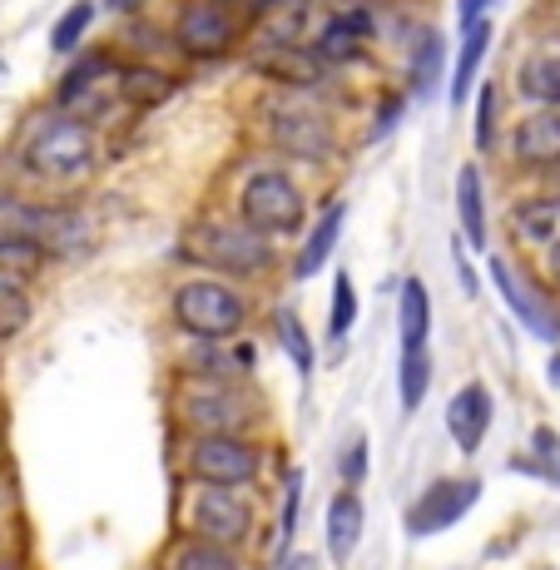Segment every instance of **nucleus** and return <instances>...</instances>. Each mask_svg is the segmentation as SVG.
<instances>
[{
    "instance_id": "1",
    "label": "nucleus",
    "mask_w": 560,
    "mask_h": 570,
    "mask_svg": "<svg viewBox=\"0 0 560 570\" xmlns=\"http://www.w3.org/2000/svg\"><path fill=\"white\" fill-rule=\"evenodd\" d=\"M95 149H100V139H95V129L85 125V119L55 115L26 145V164L36 179L65 184V179H85V174L95 169Z\"/></svg>"
},
{
    "instance_id": "2",
    "label": "nucleus",
    "mask_w": 560,
    "mask_h": 570,
    "mask_svg": "<svg viewBox=\"0 0 560 570\" xmlns=\"http://www.w3.org/2000/svg\"><path fill=\"white\" fill-rule=\"evenodd\" d=\"M174 317H179L184 333L214 343V337H228V333H238V327H244L248 303H244V293H234L228 283L189 278V283H179V288H174Z\"/></svg>"
},
{
    "instance_id": "3",
    "label": "nucleus",
    "mask_w": 560,
    "mask_h": 570,
    "mask_svg": "<svg viewBox=\"0 0 560 570\" xmlns=\"http://www.w3.org/2000/svg\"><path fill=\"white\" fill-rule=\"evenodd\" d=\"M238 208H244V224L258 228V234H298L303 228V189L288 179V174L278 169H258L254 179L244 184V194H238Z\"/></svg>"
},
{
    "instance_id": "4",
    "label": "nucleus",
    "mask_w": 560,
    "mask_h": 570,
    "mask_svg": "<svg viewBox=\"0 0 560 570\" xmlns=\"http://www.w3.org/2000/svg\"><path fill=\"white\" fill-rule=\"evenodd\" d=\"M189 254L204 258L208 268H224V273H263V268H273L268 234L244 228V224H204V228H194Z\"/></svg>"
},
{
    "instance_id": "5",
    "label": "nucleus",
    "mask_w": 560,
    "mask_h": 570,
    "mask_svg": "<svg viewBox=\"0 0 560 570\" xmlns=\"http://www.w3.org/2000/svg\"><path fill=\"white\" fill-rule=\"evenodd\" d=\"M174 412H179V422L194 426L199 436L238 432V426L248 422V402L238 397L228 382H218V377H194L189 387H179V397H174Z\"/></svg>"
},
{
    "instance_id": "6",
    "label": "nucleus",
    "mask_w": 560,
    "mask_h": 570,
    "mask_svg": "<svg viewBox=\"0 0 560 570\" xmlns=\"http://www.w3.org/2000/svg\"><path fill=\"white\" fill-rule=\"evenodd\" d=\"M189 471L204 487H248V481L258 476V446L234 432L199 436V442L189 446Z\"/></svg>"
},
{
    "instance_id": "7",
    "label": "nucleus",
    "mask_w": 560,
    "mask_h": 570,
    "mask_svg": "<svg viewBox=\"0 0 560 570\" xmlns=\"http://www.w3.org/2000/svg\"><path fill=\"white\" fill-rule=\"evenodd\" d=\"M477 501H481L477 476H446V481H436V487H426L422 501L407 511V531L412 535H442V531H452Z\"/></svg>"
},
{
    "instance_id": "8",
    "label": "nucleus",
    "mask_w": 560,
    "mask_h": 570,
    "mask_svg": "<svg viewBox=\"0 0 560 570\" xmlns=\"http://www.w3.org/2000/svg\"><path fill=\"white\" fill-rule=\"evenodd\" d=\"M273 145L293 159H327L333 155V125L317 105L283 100L273 109Z\"/></svg>"
},
{
    "instance_id": "9",
    "label": "nucleus",
    "mask_w": 560,
    "mask_h": 570,
    "mask_svg": "<svg viewBox=\"0 0 560 570\" xmlns=\"http://www.w3.org/2000/svg\"><path fill=\"white\" fill-rule=\"evenodd\" d=\"M194 525H199L204 541L238 546V541H248V531H254V507H248V497H238V487H204L199 481Z\"/></svg>"
},
{
    "instance_id": "10",
    "label": "nucleus",
    "mask_w": 560,
    "mask_h": 570,
    "mask_svg": "<svg viewBox=\"0 0 560 570\" xmlns=\"http://www.w3.org/2000/svg\"><path fill=\"white\" fill-rule=\"evenodd\" d=\"M491 283H497V293L507 298L511 317L525 327V333H536L541 343H560V313L551 308V298H546V293H536L507 258H491Z\"/></svg>"
},
{
    "instance_id": "11",
    "label": "nucleus",
    "mask_w": 560,
    "mask_h": 570,
    "mask_svg": "<svg viewBox=\"0 0 560 570\" xmlns=\"http://www.w3.org/2000/svg\"><path fill=\"white\" fill-rule=\"evenodd\" d=\"M234 36H238V20L224 0H189L184 16H179V26H174V40H179L189 55H199V60L224 55L228 46H234Z\"/></svg>"
},
{
    "instance_id": "12",
    "label": "nucleus",
    "mask_w": 560,
    "mask_h": 570,
    "mask_svg": "<svg viewBox=\"0 0 560 570\" xmlns=\"http://www.w3.org/2000/svg\"><path fill=\"white\" fill-rule=\"evenodd\" d=\"M446 432H452L461 456L481 452V442H487V432H491V392L481 387V382H466L452 397V407H446Z\"/></svg>"
},
{
    "instance_id": "13",
    "label": "nucleus",
    "mask_w": 560,
    "mask_h": 570,
    "mask_svg": "<svg viewBox=\"0 0 560 570\" xmlns=\"http://www.w3.org/2000/svg\"><path fill=\"white\" fill-rule=\"evenodd\" d=\"M511 155L525 169H556L560 164V109H536L511 129Z\"/></svg>"
},
{
    "instance_id": "14",
    "label": "nucleus",
    "mask_w": 560,
    "mask_h": 570,
    "mask_svg": "<svg viewBox=\"0 0 560 570\" xmlns=\"http://www.w3.org/2000/svg\"><path fill=\"white\" fill-rule=\"evenodd\" d=\"M362 525H367V507L353 487L337 491L333 507H327V561L333 566H347L353 551L362 546Z\"/></svg>"
},
{
    "instance_id": "15",
    "label": "nucleus",
    "mask_w": 560,
    "mask_h": 570,
    "mask_svg": "<svg viewBox=\"0 0 560 570\" xmlns=\"http://www.w3.org/2000/svg\"><path fill=\"white\" fill-rule=\"evenodd\" d=\"M254 20L258 46H298L313 20V0H254Z\"/></svg>"
},
{
    "instance_id": "16",
    "label": "nucleus",
    "mask_w": 560,
    "mask_h": 570,
    "mask_svg": "<svg viewBox=\"0 0 560 570\" xmlns=\"http://www.w3.org/2000/svg\"><path fill=\"white\" fill-rule=\"evenodd\" d=\"M367 40H372L367 10H337V16L323 26V36H317L313 55H317L323 65H343V60H357Z\"/></svg>"
},
{
    "instance_id": "17",
    "label": "nucleus",
    "mask_w": 560,
    "mask_h": 570,
    "mask_svg": "<svg viewBox=\"0 0 560 570\" xmlns=\"http://www.w3.org/2000/svg\"><path fill=\"white\" fill-rule=\"evenodd\" d=\"M254 65L283 85H313L323 75V60L303 46H254Z\"/></svg>"
},
{
    "instance_id": "18",
    "label": "nucleus",
    "mask_w": 560,
    "mask_h": 570,
    "mask_svg": "<svg viewBox=\"0 0 560 570\" xmlns=\"http://www.w3.org/2000/svg\"><path fill=\"white\" fill-rule=\"evenodd\" d=\"M456 218H461V238L471 248H487V194H481V169L461 164L456 169Z\"/></svg>"
},
{
    "instance_id": "19",
    "label": "nucleus",
    "mask_w": 560,
    "mask_h": 570,
    "mask_svg": "<svg viewBox=\"0 0 560 570\" xmlns=\"http://www.w3.org/2000/svg\"><path fill=\"white\" fill-rule=\"evenodd\" d=\"M487 50H491V20L487 16L466 20V40H461L456 70H452V105H466L471 85H477V75H481V60H487Z\"/></svg>"
},
{
    "instance_id": "20",
    "label": "nucleus",
    "mask_w": 560,
    "mask_h": 570,
    "mask_svg": "<svg viewBox=\"0 0 560 570\" xmlns=\"http://www.w3.org/2000/svg\"><path fill=\"white\" fill-rule=\"evenodd\" d=\"M397 337L402 347H426L432 337V293H426L422 278L402 283V298H397Z\"/></svg>"
},
{
    "instance_id": "21",
    "label": "nucleus",
    "mask_w": 560,
    "mask_h": 570,
    "mask_svg": "<svg viewBox=\"0 0 560 570\" xmlns=\"http://www.w3.org/2000/svg\"><path fill=\"white\" fill-rule=\"evenodd\" d=\"M343 224H347V204H333V208L323 214V224H317L313 234H307L303 254H298V263H293V278H303V283H307L327 258H333L337 238H343Z\"/></svg>"
},
{
    "instance_id": "22",
    "label": "nucleus",
    "mask_w": 560,
    "mask_h": 570,
    "mask_svg": "<svg viewBox=\"0 0 560 570\" xmlns=\"http://www.w3.org/2000/svg\"><path fill=\"white\" fill-rule=\"evenodd\" d=\"M109 70H119L115 55H109V50H90V55H80V60L70 65V75L60 80V95H55V100H60V109H75L80 100H90L95 85H100Z\"/></svg>"
},
{
    "instance_id": "23",
    "label": "nucleus",
    "mask_w": 560,
    "mask_h": 570,
    "mask_svg": "<svg viewBox=\"0 0 560 570\" xmlns=\"http://www.w3.org/2000/svg\"><path fill=\"white\" fill-rule=\"evenodd\" d=\"M515 90L531 105L560 109V55H531V60L515 70Z\"/></svg>"
},
{
    "instance_id": "24",
    "label": "nucleus",
    "mask_w": 560,
    "mask_h": 570,
    "mask_svg": "<svg viewBox=\"0 0 560 570\" xmlns=\"http://www.w3.org/2000/svg\"><path fill=\"white\" fill-rule=\"evenodd\" d=\"M174 95V80L164 70H149V65H119V100L135 109H154Z\"/></svg>"
},
{
    "instance_id": "25",
    "label": "nucleus",
    "mask_w": 560,
    "mask_h": 570,
    "mask_svg": "<svg viewBox=\"0 0 560 570\" xmlns=\"http://www.w3.org/2000/svg\"><path fill=\"white\" fill-rule=\"evenodd\" d=\"M426 387H432V353L426 347H402V367H397V397L402 412H416L426 402Z\"/></svg>"
},
{
    "instance_id": "26",
    "label": "nucleus",
    "mask_w": 560,
    "mask_h": 570,
    "mask_svg": "<svg viewBox=\"0 0 560 570\" xmlns=\"http://www.w3.org/2000/svg\"><path fill=\"white\" fill-rule=\"evenodd\" d=\"M46 263V244L26 234H6L0 238V283H16V278H30V273Z\"/></svg>"
},
{
    "instance_id": "27",
    "label": "nucleus",
    "mask_w": 560,
    "mask_h": 570,
    "mask_svg": "<svg viewBox=\"0 0 560 570\" xmlns=\"http://www.w3.org/2000/svg\"><path fill=\"white\" fill-rule=\"evenodd\" d=\"M436 80H442V36L422 30L412 46V95H432Z\"/></svg>"
},
{
    "instance_id": "28",
    "label": "nucleus",
    "mask_w": 560,
    "mask_h": 570,
    "mask_svg": "<svg viewBox=\"0 0 560 570\" xmlns=\"http://www.w3.org/2000/svg\"><path fill=\"white\" fill-rule=\"evenodd\" d=\"M511 466L515 471H531V476H546V481H556V487H560V436L551 432V426H536L531 452L515 456Z\"/></svg>"
},
{
    "instance_id": "29",
    "label": "nucleus",
    "mask_w": 560,
    "mask_h": 570,
    "mask_svg": "<svg viewBox=\"0 0 560 570\" xmlns=\"http://www.w3.org/2000/svg\"><path fill=\"white\" fill-rule=\"evenodd\" d=\"M515 224V238H525V244H541V238H551L560 228V199H536V204H521L511 214Z\"/></svg>"
},
{
    "instance_id": "30",
    "label": "nucleus",
    "mask_w": 560,
    "mask_h": 570,
    "mask_svg": "<svg viewBox=\"0 0 560 570\" xmlns=\"http://www.w3.org/2000/svg\"><path fill=\"white\" fill-rule=\"evenodd\" d=\"M273 327H278L283 347H288L293 367H298V377H313V337H307L303 317L293 313V308H278V317H273Z\"/></svg>"
},
{
    "instance_id": "31",
    "label": "nucleus",
    "mask_w": 560,
    "mask_h": 570,
    "mask_svg": "<svg viewBox=\"0 0 560 570\" xmlns=\"http://www.w3.org/2000/svg\"><path fill=\"white\" fill-rule=\"evenodd\" d=\"M90 20H95V0H75V6L65 10L60 20H55V30H50V46L60 50V55H70V50L85 40V30H90Z\"/></svg>"
},
{
    "instance_id": "32",
    "label": "nucleus",
    "mask_w": 560,
    "mask_h": 570,
    "mask_svg": "<svg viewBox=\"0 0 560 570\" xmlns=\"http://www.w3.org/2000/svg\"><path fill=\"white\" fill-rule=\"evenodd\" d=\"M30 327V298L20 283H0V343L20 337Z\"/></svg>"
},
{
    "instance_id": "33",
    "label": "nucleus",
    "mask_w": 560,
    "mask_h": 570,
    "mask_svg": "<svg viewBox=\"0 0 560 570\" xmlns=\"http://www.w3.org/2000/svg\"><path fill=\"white\" fill-rule=\"evenodd\" d=\"M357 323V293H353V278L347 273H337L333 278V317H327V337L333 343H343L347 327Z\"/></svg>"
},
{
    "instance_id": "34",
    "label": "nucleus",
    "mask_w": 560,
    "mask_h": 570,
    "mask_svg": "<svg viewBox=\"0 0 560 570\" xmlns=\"http://www.w3.org/2000/svg\"><path fill=\"white\" fill-rule=\"evenodd\" d=\"M174 570H238L234 551L218 541H199V546H184L179 561H174Z\"/></svg>"
},
{
    "instance_id": "35",
    "label": "nucleus",
    "mask_w": 560,
    "mask_h": 570,
    "mask_svg": "<svg viewBox=\"0 0 560 570\" xmlns=\"http://www.w3.org/2000/svg\"><path fill=\"white\" fill-rule=\"evenodd\" d=\"M298 501H303V471L288 476V497H283V525H278V541L288 546L293 531H298Z\"/></svg>"
},
{
    "instance_id": "36",
    "label": "nucleus",
    "mask_w": 560,
    "mask_h": 570,
    "mask_svg": "<svg viewBox=\"0 0 560 570\" xmlns=\"http://www.w3.org/2000/svg\"><path fill=\"white\" fill-rule=\"evenodd\" d=\"M337 471H343L347 487H357V481H367V436H353L343 452V462H337Z\"/></svg>"
},
{
    "instance_id": "37",
    "label": "nucleus",
    "mask_w": 560,
    "mask_h": 570,
    "mask_svg": "<svg viewBox=\"0 0 560 570\" xmlns=\"http://www.w3.org/2000/svg\"><path fill=\"white\" fill-rule=\"evenodd\" d=\"M491 119H497V90L481 85V105H477V145L491 149Z\"/></svg>"
},
{
    "instance_id": "38",
    "label": "nucleus",
    "mask_w": 560,
    "mask_h": 570,
    "mask_svg": "<svg viewBox=\"0 0 560 570\" xmlns=\"http://www.w3.org/2000/svg\"><path fill=\"white\" fill-rule=\"evenodd\" d=\"M487 6H497V0H461V16L477 20V16H487Z\"/></svg>"
},
{
    "instance_id": "39",
    "label": "nucleus",
    "mask_w": 560,
    "mask_h": 570,
    "mask_svg": "<svg viewBox=\"0 0 560 570\" xmlns=\"http://www.w3.org/2000/svg\"><path fill=\"white\" fill-rule=\"evenodd\" d=\"M546 268H551V278L560 283V238H556V244H551V258H546Z\"/></svg>"
},
{
    "instance_id": "40",
    "label": "nucleus",
    "mask_w": 560,
    "mask_h": 570,
    "mask_svg": "<svg viewBox=\"0 0 560 570\" xmlns=\"http://www.w3.org/2000/svg\"><path fill=\"white\" fill-rule=\"evenodd\" d=\"M288 570H317V561H313V556H293Z\"/></svg>"
},
{
    "instance_id": "41",
    "label": "nucleus",
    "mask_w": 560,
    "mask_h": 570,
    "mask_svg": "<svg viewBox=\"0 0 560 570\" xmlns=\"http://www.w3.org/2000/svg\"><path fill=\"white\" fill-rule=\"evenodd\" d=\"M145 0H109V10H139Z\"/></svg>"
},
{
    "instance_id": "42",
    "label": "nucleus",
    "mask_w": 560,
    "mask_h": 570,
    "mask_svg": "<svg viewBox=\"0 0 560 570\" xmlns=\"http://www.w3.org/2000/svg\"><path fill=\"white\" fill-rule=\"evenodd\" d=\"M367 0H333V10H362Z\"/></svg>"
},
{
    "instance_id": "43",
    "label": "nucleus",
    "mask_w": 560,
    "mask_h": 570,
    "mask_svg": "<svg viewBox=\"0 0 560 570\" xmlns=\"http://www.w3.org/2000/svg\"><path fill=\"white\" fill-rule=\"evenodd\" d=\"M546 377H551V382H556V387H560V353L551 357V367H546Z\"/></svg>"
},
{
    "instance_id": "44",
    "label": "nucleus",
    "mask_w": 560,
    "mask_h": 570,
    "mask_svg": "<svg viewBox=\"0 0 560 570\" xmlns=\"http://www.w3.org/2000/svg\"><path fill=\"white\" fill-rule=\"evenodd\" d=\"M0 570H16V566H10V561H6V556H0Z\"/></svg>"
}]
</instances>
